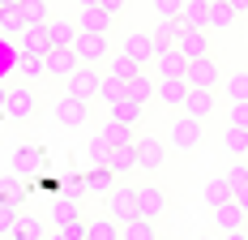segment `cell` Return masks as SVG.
I'll return each mask as SVG.
<instances>
[{"label":"cell","instance_id":"1","mask_svg":"<svg viewBox=\"0 0 248 240\" xmlns=\"http://www.w3.org/2000/svg\"><path fill=\"white\" fill-rule=\"evenodd\" d=\"M4 116L17 120V124H30V120L39 116V95H34V82H17V86H9V103H4Z\"/></svg>","mask_w":248,"mask_h":240},{"label":"cell","instance_id":"2","mask_svg":"<svg viewBox=\"0 0 248 240\" xmlns=\"http://www.w3.org/2000/svg\"><path fill=\"white\" fill-rule=\"evenodd\" d=\"M205 120H197V116H188V112H180V116L171 120V129H167V146L171 150H180V154H188V150H197L201 146V129Z\"/></svg>","mask_w":248,"mask_h":240},{"label":"cell","instance_id":"3","mask_svg":"<svg viewBox=\"0 0 248 240\" xmlns=\"http://www.w3.org/2000/svg\"><path fill=\"white\" fill-rule=\"evenodd\" d=\"M73 51L81 56V65H103L111 56V39H107V30H81L73 39Z\"/></svg>","mask_w":248,"mask_h":240},{"label":"cell","instance_id":"4","mask_svg":"<svg viewBox=\"0 0 248 240\" xmlns=\"http://www.w3.org/2000/svg\"><path fill=\"white\" fill-rule=\"evenodd\" d=\"M51 116L60 120L64 129H81V124L90 120V99H77V95H69V90H64V95L56 99V107H51Z\"/></svg>","mask_w":248,"mask_h":240},{"label":"cell","instance_id":"5","mask_svg":"<svg viewBox=\"0 0 248 240\" xmlns=\"http://www.w3.org/2000/svg\"><path fill=\"white\" fill-rule=\"evenodd\" d=\"M99 86H103L99 65H77V69L64 77V90L77 95V99H99Z\"/></svg>","mask_w":248,"mask_h":240},{"label":"cell","instance_id":"6","mask_svg":"<svg viewBox=\"0 0 248 240\" xmlns=\"http://www.w3.org/2000/svg\"><path fill=\"white\" fill-rule=\"evenodd\" d=\"M107 215L116 219V223H128V219H137L141 210H137V189L133 185H116V189L107 193Z\"/></svg>","mask_w":248,"mask_h":240},{"label":"cell","instance_id":"7","mask_svg":"<svg viewBox=\"0 0 248 240\" xmlns=\"http://www.w3.org/2000/svg\"><path fill=\"white\" fill-rule=\"evenodd\" d=\"M214 227L223 232V236H244V227H248V215H244V206L231 197V202H223V206H214Z\"/></svg>","mask_w":248,"mask_h":240},{"label":"cell","instance_id":"8","mask_svg":"<svg viewBox=\"0 0 248 240\" xmlns=\"http://www.w3.org/2000/svg\"><path fill=\"white\" fill-rule=\"evenodd\" d=\"M188 86H210V90H218L223 86V69H218V60L214 56H197V60H188Z\"/></svg>","mask_w":248,"mask_h":240},{"label":"cell","instance_id":"9","mask_svg":"<svg viewBox=\"0 0 248 240\" xmlns=\"http://www.w3.org/2000/svg\"><path fill=\"white\" fill-rule=\"evenodd\" d=\"M167 150H171V146H167V142H158L154 133L137 137V168H141V171H158L163 163H167Z\"/></svg>","mask_w":248,"mask_h":240},{"label":"cell","instance_id":"10","mask_svg":"<svg viewBox=\"0 0 248 240\" xmlns=\"http://www.w3.org/2000/svg\"><path fill=\"white\" fill-rule=\"evenodd\" d=\"M137 210L158 223V215L167 210V189H163V185H154V180H150V185H137Z\"/></svg>","mask_w":248,"mask_h":240},{"label":"cell","instance_id":"11","mask_svg":"<svg viewBox=\"0 0 248 240\" xmlns=\"http://www.w3.org/2000/svg\"><path fill=\"white\" fill-rule=\"evenodd\" d=\"M175 48L184 51L188 60L210 56V30H205V26H184V30H180V39H175Z\"/></svg>","mask_w":248,"mask_h":240},{"label":"cell","instance_id":"12","mask_svg":"<svg viewBox=\"0 0 248 240\" xmlns=\"http://www.w3.org/2000/svg\"><path fill=\"white\" fill-rule=\"evenodd\" d=\"M120 51H128L141 69H150V65H154V39H150V30H128Z\"/></svg>","mask_w":248,"mask_h":240},{"label":"cell","instance_id":"13","mask_svg":"<svg viewBox=\"0 0 248 240\" xmlns=\"http://www.w3.org/2000/svg\"><path fill=\"white\" fill-rule=\"evenodd\" d=\"M17 39H22L17 48H22V51H34V56H47V51L56 48V43H51V30H47V22H30V26L22 30V34H17Z\"/></svg>","mask_w":248,"mask_h":240},{"label":"cell","instance_id":"14","mask_svg":"<svg viewBox=\"0 0 248 240\" xmlns=\"http://www.w3.org/2000/svg\"><path fill=\"white\" fill-rule=\"evenodd\" d=\"M214 107H218L214 90H210V86H193L180 112H188V116H197V120H210V116H214Z\"/></svg>","mask_w":248,"mask_h":240},{"label":"cell","instance_id":"15","mask_svg":"<svg viewBox=\"0 0 248 240\" xmlns=\"http://www.w3.org/2000/svg\"><path fill=\"white\" fill-rule=\"evenodd\" d=\"M188 73V56L180 48H167L154 56V77H184Z\"/></svg>","mask_w":248,"mask_h":240},{"label":"cell","instance_id":"16","mask_svg":"<svg viewBox=\"0 0 248 240\" xmlns=\"http://www.w3.org/2000/svg\"><path fill=\"white\" fill-rule=\"evenodd\" d=\"M77 65H81V56L73 48H51L47 51V77H56V82H64Z\"/></svg>","mask_w":248,"mask_h":240},{"label":"cell","instance_id":"17","mask_svg":"<svg viewBox=\"0 0 248 240\" xmlns=\"http://www.w3.org/2000/svg\"><path fill=\"white\" fill-rule=\"evenodd\" d=\"M107 171H116V176H124V171H137V137H133V142H116V146H111Z\"/></svg>","mask_w":248,"mask_h":240},{"label":"cell","instance_id":"18","mask_svg":"<svg viewBox=\"0 0 248 240\" xmlns=\"http://www.w3.org/2000/svg\"><path fill=\"white\" fill-rule=\"evenodd\" d=\"M188 77H158V103H167V107H184V99H188Z\"/></svg>","mask_w":248,"mask_h":240},{"label":"cell","instance_id":"19","mask_svg":"<svg viewBox=\"0 0 248 240\" xmlns=\"http://www.w3.org/2000/svg\"><path fill=\"white\" fill-rule=\"evenodd\" d=\"M124 90H128V99H137V103H150V99L158 95V77H150L146 69H137L133 77H124Z\"/></svg>","mask_w":248,"mask_h":240},{"label":"cell","instance_id":"20","mask_svg":"<svg viewBox=\"0 0 248 240\" xmlns=\"http://www.w3.org/2000/svg\"><path fill=\"white\" fill-rule=\"evenodd\" d=\"M47 30H51L56 48H73V39L81 34V22H73V17H47Z\"/></svg>","mask_w":248,"mask_h":240},{"label":"cell","instance_id":"21","mask_svg":"<svg viewBox=\"0 0 248 240\" xmlns=\"http://www.w3.org/2000/svg\"><path fill=\"white\" fill-rule=\"evenodd\" d=\"M116 13H107L103 4H81V30H111Z\"/></svg>","mask_w":248,"mask_h":240},{"label":"cell","instance_id":"22","mask_svg":"<svg viewBox=\"0 0 248 240\" xmlns=\"http://www.w3.org/2000/svg\"><path fill=\"white\" fill-rule=\"evenodd\" d=\"M111 116L137 129V124H141V116H146V103H137V99H128V95H124L120 103H111Z\"/></svg>","mask_w":248,"mask_h":240},{"label":"cell","instance_id":"23","mask_svg":"<svg viewBox=\"0 0 248 240\" xmlns=\"http://www.w3.org/2000/svg\"><path fill=\"white\" fill-rule=\"evenodd\" d=\"M17 73H22L26 82H39V77H47V56L22 51V56H17Z\"/></svg>","mask_w":248,"mask_h":240},{"label":"cell","instance_id":"24","mask_svg":"<svg viewBox=\"0 0 248 240\" xmlns=\"http://www.w3.org/2000/svg\"><path fill=\"white\" fill-rule=\"evenodd\" d=\"M223 95L227 103H240V99H248V69H235L223 77Z\"/></svg>","mask_w":248,"mask_h":240},{"label":"cell","instance_id":"25","mask_svg":"<svg viewBox=\"0 0 248 240\" xmlns=\"http://www.w3.org/2000/svg\"><path fill=\"white\" fill-rule=\"evenodd\" d=\"M120 240H154V219H146V215L128 219L120 227Z\"/></svg>","mask_w":248,"mask_h":240},{"label":"cell","instance_id":"26","mask_svg":"<svg viewBox=\"0 0 248 240\" xmlns=\"http://www.w3.org/2000/svg\"><path fill=\"white\" fill-rule=\"evenodd\" d=\"M180 17L188 26H205V30H210V0H184Z\"/></svg>","mask_w":248,"mask_h":240},{"label":"cell","instance_id":"27","mask_svg":"<svg viewBox=\"0 0 248 240\" xmlns=\"http://www.w3.org/2000/svg\"><path fill=\"white\" fill-rule=\"evenodd\" d=\"M235 17H240V13H235L227 0H210V30H227Z\"/></svg>","mask_w":248,"mask_h":240},{"label":"cell","instance_id":"28","mask_svg":"<svg viewBox=\"0 0 248 240\" xmlns=\"http://www.w3.org/2000/svg\"><path fill=\"white\" fill-rule=\"evenodd\" d=\"M231 197H235V189L227 185V176L205 180V202H210V206H223V202H231Z\"/></svg>","mask_w":248,"mask_h":240},{"label":"cell","instance_id":"29","mask_svg":"<svg viewBox=\"0 0 248 240\" xmlns=\"http://www.w3.org/2000/svg\"><path fill=\"white\" fill-rule=\"evenodd\" d=\"M128 95L124 90V77H116V73H103V86H99V99L111 107V103H120V99Z\"/></svg>","mask_w":248,"mask_h":240},{"label":"cell","instance_id":"30","mask_svg":"<svg viewBox=\"0 0 248 240\" xmlns=\"http://www.w3.org/2000/svg\"><path fill=\"white\" fill-rule=\"evenodd\" d=\"M223 146H227V154L244 159V150H248V129H240V124H227V133H223Z\"/></svg>","mask_w":248,"mask_h":240},{"label":"cell","instance_id":"31","mask_svg":"<svg viewBox=\"0 0 248 240\" xmlns=\"http://www.w3.org/2000/svg\"><path fill=\"white\" fill-rule=\"evenodd\" d=\"M22 30H26L22 9H17V4H4V9H0V34H22Z\"/></svg>","mask_w":248,"mask_h":240},{"label":"cell","instance_id":"32","mask_svg":"<svg viewBox=\"0 0 248 240\" xmlns=\"http://www.w3.org/2000/svg\"><path fill=\"white\" fill-rule=\"evenodd\" d=\"M90 240H120V223H116L111 215L90 219Z\"/></svg>","mask_w":248,"mask_h":240},{"label":"cell","instance_id":"33","mask_svg":"<svg viewBox=\"0 0 248 240\" xmlns=\"http://www.w3.org/2000/svg\"><path fill=\"white\" fill-rule=\"evenodd\" d=\"M13 236L17 240H43V223L30 219V215H22V219H13Z\"/></svg>","mask_w":248,"mask_h":240},{"label":"cell","instance_id":"34","mask_svg":"<svg viewBox=\"0 0 248 240\" xmlns=\"http://www.w3.org/2000/svg\"><path fill=\"white\" fill-rule=\"evenodd\" d=\"M90 159H94V168H107V159H111V137L107 133L90 137Z\"/></svg>","mask_w":248,"mask_h":240},{"label":"cell","instance_id":"35","mask_svg":"<svg viewBox=\"0 0 248 240\" xmlns=\"http://www.w3.org/2000/svg\"><path fill=\"white\" fill-rule=\"evenodd\" d=\"M17 9H22L26 26H30V22H47V17H51V13H47V0H22Z\"/></svg>","mask_w":248,"mask_h":240},{"label":"cell","instance_id":"36","mask_svg":"<svg viewBox=\"0 0 248 240\" xmlns=\"http://www.w3.org/2000/svg\"><path fill=\"white\" fill-rule=\"evenodd\" d=\"M103 133L111 137V146H116V142H133V137H137V133H133V124H124V120H116V116L103 124Z\"/></svg>","mask_w":248,"mask_h":240},{"label":"cell","instance_id":"37","mask_svg":"<svg viewBox=\"0 0 248 240\" xmlns=\"http://www.w3.org/2000/svg\"><path fill=\"white\" fill-rule=\"evenodd\" d=\"M17 56H22V48H13L9 34H0V77H4L9 69H17Z\"/></svg>","mask_w":248,"mask_h":240},{"label":"cell","instance_id":"38","mask_svg":"<svg viewBox=\"0 0 248 240\" xmlns=\"http://www.w3.org/2000/svg\"><path fill=\"white\" fill-rule=\"evenodd\" d=\"M51 219H56V223H69V219H81V206H77L73 197H60V202L51 206Z\"/></svg>","mask_w":248,"mask_h":240},{"label":"cell","instance_id":"39","mask_svg":"<svg viewBox=\"0 0 248 240\" xmlns=\"http://www.w3.org/2000/svg\"><path fill=\"white\" fill-rule=\"evenodd\" d=\"M60 240H90V223H86V219H69V223H60Z\"/></svg>","mask_w":248,"mask_h":240},{"label":"cell","instance_id":"40","mask_svg":"<svg viewBox=\"0 0 248 240\" xmlns=\"http://www.w3.org/2000/svg\"><path fill=\"white\" fill-rule=\"evenodd\" d=\"M137 69H141V65H137L128 51H120V56H111V69H107V73H116V77H133Z\"/></svg>","mask_w":248,"mask_h":240},{"label":"cell","instance_id":"41","mask_svg":"<svg viewBox=\"0 0 248 240\" xmlns=\"http://www.w3.org/2000/svg\"><path fill=\"white\" fill-rule=\"evenodd\" d=\"M227 185H231V189L248 185V159H240V163H231V168H227Z\"/></svg>","mask_w":248,"mask_h":240},{"label":"cell","instance_id":"42","mask_svg":"<svg viewBox=\"0 0 248 240\" xmlns=\"http://www.w3.org/2000/svg\"><path fill=\"white\" fill-rule=\"evenodd\" d=\"M227 124L248 129V99H240V103H231V107H227Z\"/></svg>","mask_w":248,"mask_h":240},{"label":"cell","instance_id":"43","mask_svg":"<svg viewBox=\"0 0 248 240\" xmlns=\"http://www.w3.org/2000/svg\"><path fill=\"white\" fill-rule=\"evenodd\" d=\"M180 9H184V0H154V13L158 17H180Z\"/></svg>","mask_w":248,"mask_h":240},{"label":"cell","instance_id":"44","mask_svg":"<svg viewBox=\"0 0 248 240\" xmlns=\"http://www.w3.org/2000/svg\"><path fill=\"white\" fill-rule=\"evenodd\" d=\"M99 4L107 9V13H116V17H120V13H124V4H128V0H99Z\"/></svg>","mask_w":248,"mask_h":240},{"label":"cell","instance_id":"45","mask_svg":"<svg viewBox=\"0 0 248 240\" xmlns=\"http://www.w3.org/2000/svg\"><path fill=\"white\" fill-rule=\"evenodd\" d=\"M235 202L244 206V215H248V185H240V189H235Z\"/></svg>","mask_w":248,"mask_h":240},{"label":"cell","instance_id":"46","mask_svg":"<svg viewBox=\"0 0 248 240\" xmlns=\"http://www.w3.org/2000/svg\"><path fill=\"white\" fill-rule=\"evenodd\" d=\"M227 4H231L235 13H248V0H227Z\"/></svg>","mask_w":248,"mask_h":240},{"label":"cell","instance_id":"47","mask_svg":"<svg viewBox=\"0 0 248 240\" xmlns=\"http://www.w3.org/2000/svg\"><path fill=\"white\" fill-rule=\"evenodd\" d=\"M4 103H9V86H0V116H4Z\"/></svg>","mask_w":248,"mask_h":240},{"label":"cell","instance_id":"48","mask_svg":"<svg viewBox=\"0 0 248 240\" xmlns=\"http://www.w3.org/2000/svg\"><path fill=\"white\" fill-rule=\"evenodd\" d=\"M4 4H22V0H0V9H4Z\"/></svg>","mask_w":248,"mask_h":240},{"label":"cell","instance_id":"49","mask_svg":"<svg viewBox=\"0 0 248 240\" xmlns=\"http://www.w3.org/2000/svg\"><path fill=\"white\" fill-rule=\"evenodd\" d=\"M77 4H99V0H77Z\"/></svg>","mask_w":248,"mask_h":240},{"label":"cell","instance_id":"50","mask_svg":"<svg viewBox=\"0 0 248 240\" xmlns=\"http://www.w3.org/2000/svg\"><path fill=\"white\" fill-rule=\"evenodd\" d=\"M244 159H248V150H244Z\"/></svg>","mask_w":248,"mask_h":240},{"label":"cell","instance_id":"51","mask_svg":"<svg viewBox=\"0 0 248 240\" xmlns=\"http://www.w3.org/2000/svg\"><path fill=\"white\" fill-rule=\"evenodd\" d=\"M244 39H248V30H244Z\"/></svg>","mask_w":248,"mask_h":240}]
</instances>
